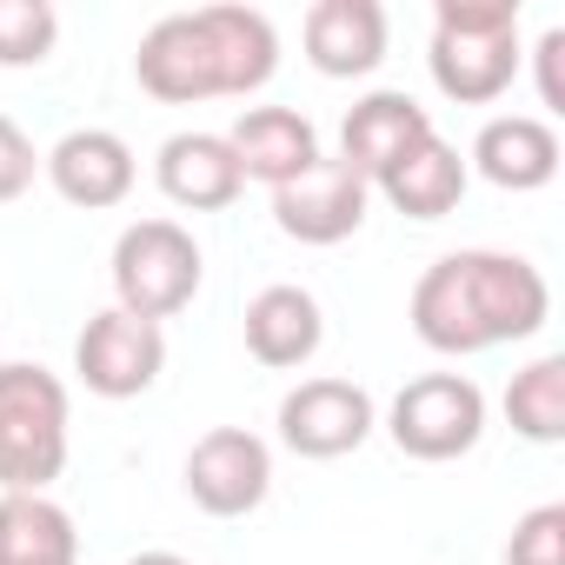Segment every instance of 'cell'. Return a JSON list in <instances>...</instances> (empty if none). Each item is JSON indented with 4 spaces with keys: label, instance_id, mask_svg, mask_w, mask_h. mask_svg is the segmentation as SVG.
<instances>
[{
    "label": "cell",
    "instance_id": "obj_4",
    "mask_svg": "<svg viewBox=\"0 0 565 565\" xmlns=\"http://www.w3.org/2000/svg\"><path fill=\"white\" fill-rule=\"evenodd\" d=\"M67 386L34 360L0 366V492H47L67 472Z\"/></svg>",
    "mask_w": 565,
    "mask_h": 565
},
{
    "label": "cell",
    "instance_id": "obj_19",
    "mask_svg": "<svg viewBox=\"0 0 565 565\" xmlns=\"http://www.w3.org/2000/svg\"><path fill=\"white\" fill-rule=\"evenodd\" d=\"M0 565H81L74 512L47 492H0Z\"/></svg>",
    "mask_w": 565,
    "mask_h": 565
},
{
    "label": "cell",
    "instance_id": "obj_20",
    "mask_svg": "<svg viewBox=\"0 0 565 565\" xmlns=\"http://www.w3.org/2000/svg\"><path fill=\"white\" fill-rule=\"evenodd\" d=\"M505 419L519 439L532 446H558L565 439V353H539L525 373H512L505 386Z\"/></svg>",
    "mask_w": 565,
    "mask_h": 565
},
{
    "label": "cell",
    "instance_id": "obj_7",
    "mask_svg": "<svg viewBox=\"0 0 565 565\" xmlns=\"http://www.w3.org/2000/svg\"><path fill=\"white\" fill-rule=\"evenodd\" d=\"M366 206H373V186L340 160V153H320L300 180L273 186V226L300 239V246H340L366 226Z\"/></svg>",
    "mask_w": 565,
    "mask_h": 565
},
{
    "label": "cell",
    "instance_id": "obj_10",
    "mask_svg": "<svg viewBox=\"0 0 565 565\" xmlns=\"http://www.w3.org/2000/svg\"><path fill=\"white\" fill-rule=\"evenodd\" d=\"M273 492V452L246 426H213L186 452V499L206 519H246Z\"/></svg>",
    "mask_w": 565,
    "mask_h": 565
},
{
    "label": "cell",
    "instance_id": "obj_2",
    "mask_svg": "<svg viewBox=\"0 0 565 565\" xmlns=\"http://www.w3.org/2000/svg\"><path fill=\"white\" fill-rule=\"evenodd\" d=\"M273 74H279V34L259 8H239V0H213V8L153 21L134 54V81L167 107L246 100Z\"/></svg>",
    "mask_w": 565,
    "mask_h": 565
},
{
    "label": "cell",
    "instance_id": "obj_13",
    "mask_svg": "<svg viewBox=\"0 0 565 565\" xmlns=\"http://www.w3.org/2000/svg\"><path fill=\"white\" fill-rule=\"evenodd\" d=\"M386 8L380 0H313L307 8V28H300V41H307V61H313V74H327V81H366L380 61H386Z\"/></svg>",
    "mask_w": 565,
    "mask_h": 565
},
{
    "label": "cell",
    "instance_id": "obj_12",
    "mask_svg": "<svg viewBox=\"0 0 565 565\" xmlns=\"http://www.w3.org/2000/svg\"><path fill=\"white\" fill-rule=\"evenodd\" d=\"M426 134H439L433 127V114L413 100V94H399V87H380V94H366V100H353L347 107V120H340V160L366 180V186H380Z\"/></svg>",
    "mask_w": 565,
    "mask_h": 565
},
{
    "label": "cell",
    "instance_id": "obj_1",
    "mask_svg": "<svg viewBox=\"0 0 565 565\" xmlns=\"http://www.w3.org/2000/svg\"><path fill=\"white\" fill-rule=\"evenodd\" d=\"M406 320L433 353L466 360V353H492L505 340H532L552 320V287L525 253L466 246L419 273Z\"/></svg>",
    "mask_w": 565,
    "mask_h": 565
},
{
    "label": "cell",
    "instance_id": "obj_24",
    "mask_svg": "<svg viewBox=\"0 0 565 565\" xmlns=\"http://www.w3.org/2000/svg\"><path fill=\"white\" fill-rule=\"evenodd\" d=\"M532 61H539V107L545 114H565V28H545L539 47H532Z\"/></svg>",
    "mask_w": 565,
    "mask_h": 565
},
{
    "label": "cell",
    "instance_id": "obj_9",
    "mask_svg": "<svg viewBox=\"0 0 565 565\" xmlns=\"http://www.w3.org/2000/svg\"><path fill=\"white\" fill-rule=\"evenodd\" d=\"M373 426H380V406L353 380H300L279 399V439L300 459H347L373 439Z\"/></svg>",
    "mask_w": 565,
    "mask_h": 565
},
{
    "label": "cell",
    "instance_id": "obj_16",
    "mask_svg": "<svg viewBox=\"0 0 565 565\" xmlns=\"http://www.w3.org/2000/svg\"><path fill=\"white\" fill-rule=\"evenodd\" d=\"M153 180L186 213H220L246 193V173H239L226 134H167L153 153Z\"/></svg>",
    "mask_w": 565,
    "mask_h": 565
},
{
    "label": "cell",
    "instance_id": "obj_21",
    "mask_svg": "<svg viewBox=\"0 0 565 565\" xmlns=\"http://www.w3.org/2000/svg\"><path fill=\"white\" fill-rule=\"evenodd\" d=\"M61 41V14L47 0H0V67H41Z\"/></svg>",
    "mask_w": 565,
    "mask_h": 565
},
{
    "label": "cell",
    "instance_id": "obj_18",
    "mask_svg": "<svg viewBox=\"0 0 565 565\" xmlns=\"http://www.w3.org/2000/svg\"><path fill=\"white\" fill-rule=\"evenodd\" d=\"M466 160H459V147H446L439 134H426L373 193L393 206V213H406V220H446L459 200H466Z\"/></svg>",
    "mask_w": 565,
    "mask_h": 565
},
{
    "label": "cell",
    "instance_id": "obj_3",
    "mask_svg": "<svg viewBox=\"0 0 565 565\" xmlns=\"http://www.w3.org/2000/svg\"><path fill=\"white\" fill-rule=\"evenodd\" d=\"M519 0H439L433 8V87L459 107H492L519 81Z\"/></svg>",
    "mask_w": 565,
    "mask_h": 565
},
{
    "label": "cell",
    "instance_id": "obj_15",
    "mask_svg": "<svg viewBox=\"0 0 565 565\" xmlns=\"http://www.w3.org/2000/svg\"><path fill=\"white\" fill-rule=\"evenodd\" d=\"M226 147H233V160H239L246 180L287 186V180H300L320 160V127L300 107H246L226 127Z\"/></svg>",
    "mask_w": 565,
    "mask_h": 565
},
{
    "label": "cell",
    "instance_id": "obj_22",
    "mask_svg": "<svg viewBox=\"0 0 565 565\" xmlns=\"http://www.w3.org/2000/svg\"><path fill=\"white\" fill-rule=\"evenodd\" d=\"M505 565H565V505H532L505 539Z\"/></svg>",
    "mask_w": 565,
    "mask_h": 565
},
{
    "label": "cell",
    "instance_id": "obj_11",
    "mask_svg": "<svg viewBox=\"0 0 565 565\" xmlns=\"http://www.w3.org/2000/svg\"><path fill=\"white\" fill-rule=\"evenodd\" d=\"M41 173L54 180V193H61L67 206L107 213V206H120V200L134 193L140 160H134V147H127L114 127H74V134H61V140L41 153Z\"/></svg>",
    "mask_w": 565,
    "mask_h": 565
},
{
    "label": "cell",
    "instance_id": "obj_14",
    "mask_svg": "<svg viewBox=\"0 0 565 565\" xmlns=\"http://www.w3.org/2000/svg\"><path fill=\"white\" fill-rule=\"evenodd\" d=\"M558 160H565V147H558L552 120H539V114H492L479 127V140H472L466 173H479V180H492L505 193H539V186H552Z\"/></svg>",
    "mask_w": 565,
    "mask_h": 565
},
{
    "label": "cell",
    "instance_id": "obj_8",
    "mask_svg": "<svg viewBox=\"0 0 565 565\" xmlns=\"http://www.w3.org/2000/svg\"><path fill=\"white\" fill-rule=\"evenodd\" d=\"M74 373L87 393L100 399H140L160 373H167V333L153 320H134L120 307L94 313L74 340Z\"/></svg>",
    "mask_w": 565,
    "mask_h": 565
},
{
    "label": "cell",
    "instance_id": "obj_17",
    "mask_svg": "<svg viewBox=\"0 0 565 565\" xmlns=\"http://www.w3.org/2000/svg\"><path fill=\"white\" fill-rule=\"evenodd\" d=\"M327 340V313L307 287H294V279H279V287H259L246 300V353L273 373H294L320 353Z\"/></svg>",
    "mask_w": 565,
    "mask_h": 565
},
{
    "label": "cell",
    "instance_id": "obj_25",
    "mask_svg": "<svg viewBox=\"0 0 565 565\" xmlns=\"http://www.w3.org/2000/svg\"><path fill=\"white\" fill-rule=\"evenodd\" d=\"M127 565H193V558H180V552H134Z\"/></svg>",
    "mask_w": 565,
    "mask_h": 565
},
{
    "label": "cell",
    "instance_id": "obj_23",
    "mask_svg": "<svg viewBox=\"0 0 565 565\" xmlns=\"http://www.w3.org/2000/svg\"><path fill=\"white\" fill-rule=\"evenodd\" d=\"M34 173H41V153H34V140L21 134V120H8V114H0V206H8V200H21V193L34 186Z\"/></svg>",
    "mask_w": 565,
    "mask_h": 565
},
{
    "label": "cell",
    "instance_id": "obj_5",
    "mask_svg": "<svg viewBox=\"0 0 565 565\" xmlns=\"http://www.w3.org/2000/svg\"><path fill=\"white\" fill-rule=\"evenodd\" d=\"M200 279H206V259L180 220H134L114 239V307L134 320L160 327V320L186 313Z\"/></svg>",
    "mask_w": 565,
    "mask_h": 565
},
{
    "label": "cell",
    "instance_id": "obj_6",
    "mask_svg": "<svg viewBox=\"0 0 565 565\" xmlns=\"http://www.w3.org/2000/svg\"><path fill=\"white\" fill-rule=\"evenodd\" d=\"M386 433L406 459H426V466L466 459L486 439V393L466 373H419L393 393Z\"/></svg>",
    "mask_w": 565,
    "mask_h": 565
}]
</instances>
